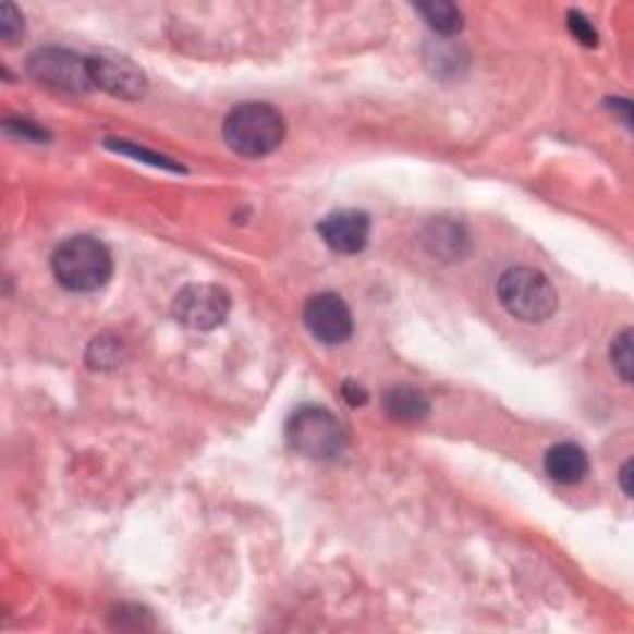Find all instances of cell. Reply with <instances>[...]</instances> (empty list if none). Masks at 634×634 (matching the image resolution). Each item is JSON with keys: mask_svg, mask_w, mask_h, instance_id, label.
Here are the masks:
<instances>
[{"mask_svg": "<svg viewBox=\"0 0 634 634\" xmlns=\"http://www.w3.org/2000/svg\"><path fill=\"white\" fill-rule=\"evenodd\" d=\"M28 72L40 85L58 89V93L83 95L93 89L87 58L65 48H40L28 58Z\"/></svg>", "mask_w": 634, "mask_h": 634, "instance_id": "cell-5", "label": "cell"}, {"mask_svg": "<svg viewBox=\"0 0 634 634\" xmlns=\"http://www.w3.org/2000/svg\"><path fill=\"white\" fill-rule=\"evenodd\" d=\"M5 132H15L17 137H25V139H31V142H45V134L40 126H35L31 124L28 120H17V122H5Z\"/></svg>", "mask_w": 634, "mask_h": 634, "instance_id": "cell-19", "label": "cell"}, {"mask_svg": "<svg viewBox=\"0 0 634 634\" xmlns=\"http://www.w3.org/2000/svg\"><path fill=\"white\" fill-rule=\"evenodd\" d=\"M416 13H419L424 21H427L429 28L439 35H456L464 28V15H461L459 5L454 3H443V0L419 3L416 5Z\"/></svg>", "mask_w": 634, "mask_h": 634, "instance_id": "cell-13", "label": "cell"}, {"mask_svg": "<svg viewBox=\"0 0 634 634\" xmlns=\"http://www.w3.org/2000/svg\"><path fill=\"white\" fill-rule=\"evenodd\" d=\"M87 362H89V367H95V369L114 367L117 362H120V342L110 338V334H102V338L97 334L95 342L87 350Z\"/></svg>", "mask_w": 634, "mask_h": 634, "instance_id": "cell-14", "label": "cell"}, {"mask_svg": "<svg viewBox=\"0 0 634 634\" xmlns=\"http://www.w3.org/2000/svg\"><path fill=\"white\" fill-rule=\"evenodd\" d=\"M385 412L397 422H419L429 414V400L427 394L419 392L416 387H392L387 389L382 397Z\"/></svg>", "mask_w": 634, "mask_h": 634, "instance_id": "cell-12", "label": "cell"}, {"mask_svg": "<svg viewBox=\"0 0 634 634\" xmlns=\"http://www.w3.org/2000/svg\"><path fill=\"white\" fill-rule=\"evenodd\" d=\"M107 147L114 149V151H122V154H130V157H137L142 161H147V164L151 167H161V169H169V171H184L179 164H174V161L167 159V157H161V154H154V151H147V149H142V147H134V144H126V142H107Z\"/></svg>", "mask_w": 634, "mask_h": 634, "instance_id": "cell-16", "label": "cell"}, {"mask_svg": "<svg viewBox=\"0 0 634 634\" xmlns=\"http://www.w3.org/2000/svg\"><path fill=\"white\" fill-rule=\"evenodd\" d=\"M174 317L192 330H214L223 325L231 310V297L223 288L211 283H192L174 297Z\"/></svg>", "mask_w": 634, "mask_h": 634, "instance_id": "cell-6", "label": "cell"}, {"mask_svg": "<svg viewBox=\"0 0 634 634\" xmlns=\"http://www.w3.org/2000/svg\"><path fill=\"white\" fill-rule=\"evenodd\" d=\"M0 35L8 45H13L23 35V15L13 3L0 5Z\"/></svg>", "mask_w": 634, "mask_h": 634, "instance_id": "cell-17", "label": "cell"}, {"mask_svg": "<svg viewBox=\"0 0 634 634\" xmlns=\"http://www.w3.org/2000/svg\"><path fill=\"white\" fill-rule=\"evenodd\" d=\"M52 273L72 293H95L112 276V256L97 239L75 235L52 253Z\"/></svg>", "mask_w": 634, "mask_h": 634, "instance_id": "cell-1", "label": "cell"}, {"mask_svg": "<svg viewBox=\"0 0 634 634\" xmlns=\"http://www.w3.org/2000/svg\"><path fill=\"white\" fill-rule=\"evenodd\" d=\"M424 248L439 260H459L468 251V235L464 225L454 221H431L424 229Z\"/></svg>", "mask_w": 634, "mask_h": 634, "instance_id": "cell-11", "label": "cell"}, {"mask_svg": "<svg viewBox=\"0 0 634 634\" xmlns=\"http://www.w3.org/2000/svg\"><path fill=\"white\" fill-rule=\"evenodd\" d=\"M498 301L523 322H546L558 310V293L536 268H509L498 280Z\"/></svg>", "mask_w": 634, "mask_h": 634, "instance_id": "cell-4", "label": "cell"}, {"mask_svg": "<svg viewBox=\"0 0 634 634\" xmlns=\"http://www.w3.org/2000/svg\"><path fill=\"white\" fill-rule=\"evenodd\" d=\"M612 365L618 369V375L630 382L632 379V330H622L612 342Z\"/></svg>", "mask_w": 634, "mask_h": 634, "instance_id": "cell-15", "label": "cell"}, {"mask_svg": "<svg viewBox=\"0 0 634 634\" xmlns=\"http://www.w3.org/2000/svg\"><path fill=\"white\" fill-rule=\"evenodd\" d=\"M342 400H345L350 406H365L367 404V392H365V387L357 385L355 379H348L345 385H342Z\"/></svg>", "mask_w": 634, "mask_h": 634, "instance_id": "cell-20", "label": "cell"}, {"mask_svg": "<svg viewBox=\"0 0 634 634\" xmlns=\"http://www.w3.org/2000/svg\"><path fill=\"white\" fill-rule=\"evenodd\" d=\"M288 443L297 454L317 461L340 459L348 449V431L325 406H303L285 424Z\"/></svg>", "mask_w": 634, "mask_h": 634, "instance_id": "cell-3", "label": "cell"}, {"mask_svg": "<svg viewBox=\"0 0 634 634\" xmlns=\"http://www.w3.org/2000/svg\"><path fill=\"white\" fill-rule=\"evenodd\" d=\"M587 471H590V461H587L585 449L573 441L556 443L546 454V474L563 486L580 484Z\"/></svg>", "mask_w": 634, "mask_h": 634, "instance_id": "cell-10", "label": "cell"}, {"mask_svg": "<svg viewBox=\"0 0 634 634\" xmlns=\"http://www.w3.org/2000/svg\"><path fill=\"white\" fill-rule=\"evenodd\" d=\"M303 320L313 338L322 342V345H342V342L352 338V330H355L348 303L334 293L313 295L305 305Z\"/></svg>", "mask_w": 634, "mask_h": 634, "instance_id": "cell-8", "label": "cell"}, {"mask_svg": "<svg viewBox=\"0 0 634 634\" xmlns=\"http://www.w3.org/2000/svg\"><path fill=\"white\" fill-rule=\"evenodd\" d=\"M568 28H570V33L575 35V40L587 45V48H595V45H597V31H595V25L590 21H587V17L583 13L570 11L568 13Z\"/></svg>", "mask_w": 634, "mask_h": 634, "instance_id": "cell-18", "label": "cell"}, {"mask_svg": "<svg viewBox=\"0 0 634 634\" xmlns=\"http://www.w3.org/2000/svg\"><path fill=\"white\" fill-rule=\"evenodd\" d=\"M223 139L241 157H266L285 139L283 114L263 102L239 105L225 117Z\"/></svg>", "mask_w": 634, "mask_h": 634, "instance_id": "cell-2", "label": "cell"}, {"mask_svg": "<svg viewBox=\"0 0 634 634\" xmlns=\"http://www.w3.org/2000/svg\"><path fill=\"white\" fill-rule=\"evenodd\" d=\"M620 486H622V491L624 496H632V461H627V464L622 466L620 471Z\"/></svg>", "mask_w": 634, "mask_h": 634, "instance_id": "cell-21", "label": "cell"}, {"mask_svg": "<svg viewBox=\"0 0 634 634\" xmlns=\"http://www.w3.org/2000/svg\"><path fill=\"white\" fill-rule=\"evenodd\" d=\"M317 233L338 253H359L369 239V216L362 211H334L317 223Z\"/></svg>", "mask_w": 634, "mask_h": 634, "instance_id": "cell-9", "label": "cell"}, {"mask_svg": "<svg viewBox=\"0 0 634 634\" xmlns=\"http://www.w3.org/2000/svg\"><path fill=\"white\" fill-rule=\"evenodd\" d=\"M87 65L93 87L105 89L107 95L120 99H142L147 93V75L130 58L117 56V52H99V56L87 58Z\"/></svg>", "mask_w": 634, "mask_h": 634, "instance_id": "cell-7", "label": "cell"}]
</instances>
